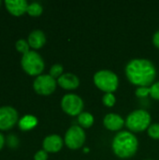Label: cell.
Wrapping results in <instances>:
<instances>
[{"label": "cell", "mask_w": 159, "mask_h": 160, "mask_svg": "<svg viewBox=\"0 0 159 160\" xmlns=\"http://www.w3.org/2000/svg\"><path fill=\"white\" fill-rule=\"evenodd\" d=\"M47 158H48V155L45 150H40L37 152L34 157L35 160H47Z\"/></svg>", "instance_id": "cell-24"}, {"label": "cell", "mask_w": 159, "mask_h": 160, "mask_svg": "<svg viewBox=\"0 0 159 160\" xmlns=\"http://www.w3.org/2000/svg\"><path fill=\"white\" fill-rule=\"evenodd\" d=\"M21 65L23 70L31 76H39L44 69V61L42 57L35 51H29L23 54L21 60Z\"/></svg>", "instance_id": "cell-4"}, {"label": "cell", "mask_w": 159, "mask_h": 160, "mask_svg": "<svg viewBox=\"0 0 159 160\" xmlns=\"http://www.w3.org/2000/svg\"><path fill=\"white\" fill-rule=\"evenodd\" d=\"M63 146V140L59 135L52 134L46 137L43 141V149L46 152L56 153L61 150Z\"/></svg>", "instance_id": "cell-11"}, {"label": "cell", "mask_w": 159, "mask_h": 160, "mask_svg": "<svg viewBox=\"0 0 159 160\" xmlns=\"http://www.w3.org/2000/svg\"><path fill=\"white\" fill-rule=\"evenodd\" d=\"M150 94V88L149 87H139L137 90H136V95L140 98H142V97H146Z\"/></svg>", "instance_id": "cell-23"}, {"label": "cell", "mask_w": 159, "mask_h": 160, "mask_svg": "<svg viewBox=\"0 0 159 160\" xmlns=\"http://www.w3.org/2000/svg\"><path fill=\"white\" fill-rule=\"evenodd\" d=\"M138 144V139L135 135L128 131H121L113 138L112 150L119 158H127L135 155Z\"/></svg>", "instance_id": "cell-2"}, {"label": "cell", "mask_w": 159, "mask_h": 160, "mask_svg": "<svg viewBox=\"0 0 159 160\" xmlns=\"http://www.w3.org/2000/svg\"><path fill=\"white\" fill-rule=\"evenodd\" d=\"M37 124V119L33 115H25L21 118L19 122V127L22 130H30L34 128Z\"/></svg>", "instance_id": "cell-15"}, {"label": "cell", "mask_w": 159, "mask_h": 160, "mask_svg": "<svg viewBox=\"0 0 159 160\" xmlns=\"http://www.w3.org/2000/svg\"><path fill=\"white\" fill-rule=\"evenodd\" d=\"M95 84L105 93H112L118 87V77L117 75L107 69H102L97 71L94 75Z\"/></svg>", "instance_id": "cell-3"}, {"label": "cell", "mask_w": 159, "mask_h": 160, "mask_svg": "<svg viewBox=\"0 0 159 160\" xmlns=\"http://www.w3.org/2000/svg\"><path fill=\"white\" fill-rule=\"evenodd\" d=\"M29 47L30 46H29L28 42L26 40H24V39H19L16 42V50L19 52H22V55L29 52Z\"/></svg>", "instance_id": "cell-18"}, {"label": "cell", "mask_w": 159, "mask_h": 160, "mask_svg": "<svg viewBox=\"0 0 159 160\" xmlns=\"http://www.w3.org/2000/svg\"><path fill=\"white\" fill-rule=\"evenodd\" d=\"M153 42L156 45V47L159 48V30L155 33V35L153 37Z\"/></svg>", "instance_id": "cell-25"}, {"label": "cell", "mask_w": 159, "mask_h": 160, "mask_svg": "<svg viewBox=\"0 0 159 160\" xmlns=\"http://www.w3.org/2000/svg\"><path fill=\"white\" fill-rule=\"evenodd\" d=\"M85 141V132L79 126H72L65 135V143L70 149H78L82 146Z\"/></svg>", "instance_id": "cell-7"}, {"label": "cell", "mask_w": 159, "mask_h": 160, "mask_svg": "<svg viewBox=\"0 0 159 160\" xmlns=\"http://www.w3.org/2000/svg\"><path fill=\"white\" fill-rule=\"evenodd\" d=\"M78 122L82 128H90L94 123V117L89 112H82L78 116Z\"/></svg>", "instance_id": "cell-16"}, {"label": "cell", "mask_w": 159, "mask_h": 160, "mask_svg": "<svg viewBox=\"0 0 159 160\" xmlns=\"http://www.w3.org/2000/svg\"><path fill=\"white\" fill-rule=\"evenodd\" d=\"M4 144H5V138H4V136L0 133V150L3 148Z\"/></svg>", "instance_id": "cell-26"}, {"label": "cell", "mask_w": 159, "mask_h": 160, "mask_svg": "<svg viewBox=\"0 0 159 160\" xmlns=\"http://www.w3.org/2000/svg\"><path fill=\"white\" fill-rule=\"evenodd\" d=\"M46 42V37L45 34L41 30H34L30 33L28 37V44L30 47L34 49H39L41 48Z\"/></svg>", "instance_id": "cell-14"}, {"label": "cell", "mask_w": 159, "mask_h": 160, "mask_svg": "<svg viewBox=\"0 0 159 160\" xmlns=\"http://www.w3.org/2000/svg\"><path fill=\"white\" fill-rule=\"evenodd\" d=\"M63 73V66L60 64H54L50 69V75L52 78H59Z\"/></svg>", "instance_id": "cell-19"}, {"label": "cell", "mask_w": 159, "mask_h": 160, "mask_svg": "<svg viewBox=\"0 0 159 160\" xmlns=\"http://www.w3.org/2000/svg\"><path fill=\"white\" fill-rule=\"evenodd\" d=\"M56 81L50 74L39 75L36 78L33 83L35 91L39 95H50L56 88Z\"/></svg>", "instance_id": "cell-8"}, {"label": "cell", "mask_w": 159, "mask_h": 160, "mask_svg": "<svg viewBox=\"0 0 159 160\" xmlns=\"http://www.w3.org/2000/svg\"><path fill=\"white\" fill-rule=\"evenodd\" d=\"M126 74L133 84L140 87H147L154 82L157 76V69L150 60L136 58L130 60L127 65Z\"/></svg>", "instance_id": "cell-1"}, {"label": "cell", "mask_w": 159, "mask_h": 160, "mask_svg": "<svg viewBox=\"0 0 159 160\" xmlns=\"http://www.w3.org/2000/svg\"><path fill=\"white\" fill-rule=\"evenodd\" d=\"M7 9L13 16H21L27 11L28 4L25 0H7L5 1Z\"/></svg>", "instance_id": "cell-10"}, {"label": "cell", "mask_w": 159, "mask_h": 160, "mask_svg": "<svg viewBox=\"0 0 159 160\" xmlns=\"http://www.w3.org/2000/svg\"><path fill=\"white\" fill-rule=\"evenodd\" d=\"M42 6L37 3V2H33L31 3L30 5H28V8H27V13L30 15V16H33V17H37L39 16L41 13H42Z\"/></svg>", "instance_id": "cell-17"}, {"label": "cell", "mask_w": 159, "mask_h": 160, "mask_svg": "<svg viewBox=\"0 0 159 160\" xmlns=\"http://www.w3.org/2000/svg\"><path fill=\"white\" fill-rule=\"evenodd\" d=\"M150 94L152 96V98H154L155 99H158L159 100V82H155L151 85L150 87Z\"/></svg>", "instance_id": "cell-22"}, {"label": "cell", "mask_w": 159, "mask_h": 160, "mask_svg": "<svg viewBox=\"0 0 159 160\" xmlns=\"http://www.w3.org/2000/svg\"><path fill=\"white\" fill-rule=\"evenodd\" d=\"M61 106L69 115H79L83 110V100L76 94H67L61 100Z\"/></svg>", "instance_id": "cell-6"}, {"label": "cell", "mask_w": 159, "mask_h": 160, "mask_svg": "<svg viewBox=\"0 0 159 160\" xmlns=\"http://www.w3.org/2000/svg\"><path fill=\"white\" fill-rule=\"evenodd\" d=\"M104 126L110 130H119L123 128L125 120L121 115L116 113H109L104 117Z\"/></svg>", "instance_id": "cell-12"}, {"label": "cell", "mask_w": 159, "mask_h": 160, "mask_svg": "<svg viewBox=\"0 0 159 160\" xmlns=\"http://www.w3.org/2000/svg\"><path fill=\"white\" fill-rule=\"evenodd\" d=\"M18 121L17 111L9 106L0 108V129L8 130Z\"/></svg>", "instance_id": "cell-9"}, {"label": "cell", "mask_w": 159, "mask_h": 160, "mask_svg": "<svg viewBox=\"0 0 159 160\" xmlns=\"http://www.w3.org/2000/svg\"><path fill=\"white\" fill-rule=\"evenodd\" d=\"M148 134L154 139H159V123L150 125L148 128Z\"/></svg>", "instance_id": "cell-20"}, {"label": "cell", "mask_w": 159, "mask_h": 160, "mask_svg": "<svg viewBox=\"0 0 159 160\" xmlns=\"http://www.w3.org/2000/svg\"><path fill=\"white\" fill-rule=\"evenodd\" d=\"M0 5H1V1H0Z\"/></svg>", "instance_id": "cell-27"}, {"label": "cell", "mask_w": 159, "mask_h": 160, "mask_svg": "<svg viewBox=\"0 0 159 160\" xmlns=\"http://www.w3.org/2000/svg\"><path fill=\"white\" fill-rule=\"evenodd\" d=\"M57 82L64 89H75L79 86L80 80L73 73H65L58 78Z\"/></svg>", "instance_id": "cell-13"}, {"label": "cell", "mask_w": 159, "mask_h": 160, "mask_svg": "<svg viewBox=\"0 0 159 160\" xmlns=\"http://www.w3.org/2000/svg\"><path fill=\"white\" fill-rule=\"evenodd\" d=\"M151 115L145 110H136L128 114L126 120L127 127L136 132L142 131L150 127Z\"/></svg>", "instance_id": "cell-5"}, {"label": "cell", "mask_w": 159, "mask_h": 160, "mask_svg": "<svg viewBox=\"0 0 159 160\" xmlns=\"http://www.w3.org/2000/svg\"><path fill=\"white\" fill-rule=\"evenodd\" d=\"M103 103L108 107H112L115 103V97L112 93H106L103 96Z\"/></svg>", "instance_id": "cell-21"}]
</instances>
